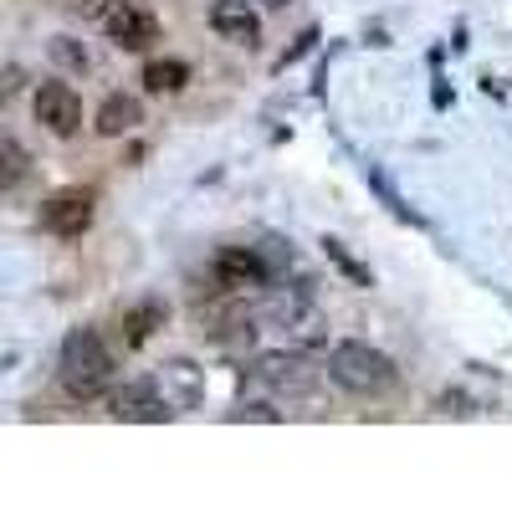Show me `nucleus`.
Returning a JSON list of instances; mask_svg holds the SVG:
<instances>
[{"label":"nucleus","instance_id":"1","mask_svg":"<svg viewBox=\"0 0 512 512\" xmlns=\"http://www.w3.org/2000/svg\"><path fill=\"white\" fill-rule=\"evenodd\" d=\"M57 379L72 400H98L113 384V354L93 328H72L57 354Z\"/></svg>","mask_w":512,"mask_h":512},{"label":"nucleus","instance_id":"2","mask_svg":"<svg viewBox=\"0 0 512 512\" xmlns=\"http://www.w3.org/2000/svg\"><path fill=\"white\" fill-rule=\"evenodd\" d=\"M328 374L344 384L349 395H384V390H395V359L364 344V338H344L333 354H328Z\"/></svg>","mask_w":512,"mask_h":512},{"label":"nucleus","instance_id":"3","mask_svg":"<svg viewBox=\"0 0 512 512\" xmlns=\"http://www.w3.org/2000/svg\"><path fill=\"white\" fill-rule=\"evenodd\" d=\"M216 282H221L226 297H231V292L241 297V292L267 287V282H272V267H267L262 246H226V251L216 256Z\"/></svg>","mask_w":512,"mask_h":512},{"label":"nucleus","instance_id":"4","mask_svg":"<svg viewBox=\"0 0 512 512\" xmlns=\"http://www.w3.org/2000/svg\"><path fill=\"white\" fill-rule=\"evenodd\" d=\"M36 123L57 139H72L82 128V98L72 82H41L36 88Z\"/></svg>","mask_w":512,"mask_h":512},{"label":"nucleus","instance_id":"5","mask_svg":"<svg viewBox=\"0 0 512 512\" xmlns=\"http://www.w3.org/2000/svg\"><path fill=\"white\" fill-rule=\"evenodd\" d=\"M41 231H52V236H62V241H72V236H82L93 226V195L88 190H57L52 200H41Z\"/></svg>","mask_w":512,"mask_h":512},{"label":"nucleus","instance_id":"6","mask_svg":"<svg viewBox=\"0 0 512 512\" xmlns=\"http://www.w3.org/2000/svg\"><path fill=\"white\" fill-rule=\"evenodd\" d=\"M108 415L113 420H144V425H154V420L175 415V410H169V400L159 395V379H128V384H118V390L108 395Z\"/></svg>","mask_w":512,"mask_h":512},{"label":"nucleus","instance_id":"7","mask_svg":"<svg viewBox=\"0 0 512 512\" xmlns=\"http://www.w3.org/2000/svg\"><path fill=\"white\" fill-rule=\"evenodd\" d=\"M159 395L169 400V410H195L200 400H205V369L195 364V359H164L159 364Z\"/></svg>","mask_w":512,"mask_h":512},{"label":"nucleus","instance_id":"8","mask_svg":"<svg viewBox=\"0 0 512 512\" xmlns=\"http://www.w3.org/2000/svg\"><path fill=\"white\" fill-rule=\"evenodd\" d=\"M256 374H262L272 390H282V395H308L313 390V379H318V369L303 359V354H262L256 359Z\"/></svg>","mask_w":512,"mask_h":512},{"label":"nucleus","instance_id":"9","mask_svg":"<svg viewBox=\"0 0 512 512\" xmlns=\"http://www.w3.org/2000/svg\"><path fill=\"white\" fill-rule=\"evenodd\" d=\"M210 26H216L221 41L246 47V52L262 41V21H256V11L246 6V0H216V6H210Z\"/></svg>","mask_w":512,"mask_h":512},{"label":"nucleus","instance_id":"10","mask_svg":"<svg viewBox=\"0 0 512 512\" xmlns=\"http://www.w3.org/2000/svg\"><path fill=\"white\" fill-rule=\"evenodd\" d=\"M103 26H108V36L118 41L123 52H144L149 41H159V21H154V11L134 6V0H123V6H118Z\"/></svg>","mask_w":512,"mask_h":512},{"label":"nucleus","instance_id":"11","mask_svg":"<svg viewBox=\"0 0 512 512\" xmlns=\"http://www.w3.org/2000/svg\"><path fill=\"white\" fill-rule=\"evenodd\" d=\"M164 318H169V308L159 303V297H144V303L123 308V313H118V344H123V349H144L149 333L164 328Z\"/></svg>","mask_w":512,"mask_h":512},{"label":"nucleus","instance_id":"12","mask_svg":"<svg viewBox=\"0 0 512 512\" xmlns=\"http://www.w3.org/2000/svg\"><path fill=\"white\" fill-rule=\"evenodd\" d=\"M139 123H144V103L134 93H108L103 108H98V118H93V128H98L103 139H123V134H134Z\"/></svg>","mask_w":512,"mask_h":512},{"label":"nucleus","instance_id":"13","mask_svg":"<svg viewBox=\"0 0 512 512\" xmlns=\"http://www.w3.org/2000/svg\"><path fill=\"white\" fill-rule=\"evenodd\" d=\"M190 82V67L180 62V57H154L149 67H144V88L149 93H180Z\"/></svg>","mask_w":512,"mask_h":512},{"label":"nucleus","instance_id":"14","mask_svg":"<svg viewBox=\"0 0 512 512\" xmlns=\"http://www.w3.org/2000/svg\"><path fill=\"white\" fill-rule=\"evenodd\" d=\"M323 251H328V262L338 267V272H344L349 282H359V287H369L374 277H369V267L364 262H354V256H349V246L344 241H333V236H323Z\"/></svg>","mask_w":512,"mask_h":512},{"label":"nucleus","instance_id":"15","mask_svg":"<svg viewBox=\"0 0 512 512\" xmlns=\"http://www.w3.org/2000/svg\"><path fill=\"white\" fill-rule=\"evenodd\" d=\"M0 159H6V169H0V185H21V175H26V149L16 144V139H0Z\"/></svg>","mask_w":512,"mask_h":512},{"label":"nucleus","instance_id":"16","mask_svg":"<svg viewBox=\"0 0 512 512\" xmlns=\"http://www.w3.org/2000/svg\"><path fill=\"white\" fill-rule=\"evenodd\" d=\"M52 57H57L62 67H72V72H88V52H82L72 36H57V41H52Z\"/></svg>","mask_w":512,"mask_h":512},{"label":"nucleus","instance_id":"17","mask_svg":"<svg viewBox=\"0 0 512 512\" xmlns=\"http://www.w3.org/2000/svg\"><path fill=\"white\" fill-rule=\"evenodd\" d=\"M231 420H267V425H277V420H282V410H272L267 400H246L241 410H231Z\"/></svg>","mask_w":512,"mask_h":512},{"label":"nucleus","instance_id":"18","mask_svg":"<svg viewBox=\"0 0 512 512\" xmlns=\"http://www.w3.org/2000/svg\"><path fill=\"white\" fill-rule=\"evenodd\" d=\"M118 6H123V0H77L82 21H98V26H103V21H108V16H113Z\"/></svg>","mask_w":512,"mask_h":512},{"label":"nucleus","instance_id":"19","mask_svg":"<svg viewBox=\"0 0 512 512\" xmlns=\"http://www.w3.org/2000/svg\"><path fill=\"white\" fill-rule=\"evenodd\" d=\"M441 410L446 415H472V410H466V395H441Z\"/></svg>","mask_w":512,"mask_h":512},{"label":"nucleus","instance_id":"20","mask_svg":"<svg viewBox=\"0 0 512 512\" xmlns=\"http://www.w3.org/2000/svg\"><path fill=\"white\" fill-rule=\"evenodd\" d=\"M262 6H267V11H282V6H292V0H262Z\"/></svg>","mask_w":512,"mask_h":512}]
</instances>
